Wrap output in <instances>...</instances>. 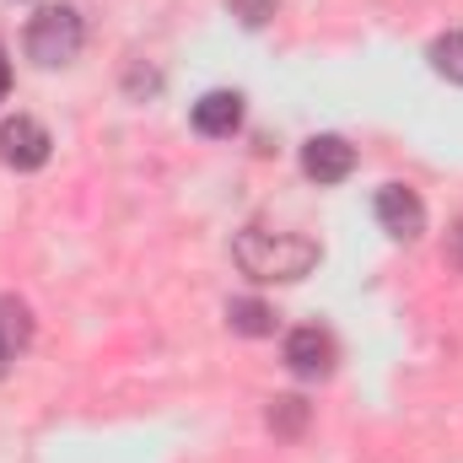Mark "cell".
<instances>
[{
    "instance_id": "1",
    "label": "cell",
    "mask_w": 463,
    "mask_h": 463,
    "mask_svg": "<svg viewBox=\"0 0 463 463\" xmlns=\"http://www.w3.org/2000/svg\"><path fill=\"white\" fill-rule=\"evenodd\" d=\"M232 259L242 275L253 280H302L318 264V242L302 232H264V227H242L232 237Z\"/></svg>"
},
{
    "instance_id": "2",
    "label": "cell",
    "mask_w": 463,
    "mask_h": 463,
    "mask_svg": "<svg viewBox=\"0 0 463 463\" xmlns=\"http://www.w3.org/2000/svg\"><path fill=\"white\" fill-rule=\"evenodd\" d=\"M81 43H87V22H81V11H76V5H43V11H33V16H27L22 49H27V60H33V65L60 71V65H71V60L81 54Z\"/></svg>"
},
{
    "instance_id": "3",
    "label": "cell",
    "mask_w": 463,
    "mask_h": 463,
    "mask_svg": "<svg viewBox=\"0 0 463 463\" xmlns=\"http://www.w3.org/2000/svg\"><path fill=\"white\" fill-rule=\"evenodd\" d=\"M49 151H54V140H49V129L38 124V118L16 114L0 124V162L11 167V173H38L43 162H49Z\"/></svg>"
},
{
    "instance_id": "4",
    "label": "cell",
    "mask_w": 463,
    "mask_h": 463,
    "mask_svg": "<svg viewBox=\"0 0 463 463\" xmlns=\"http://www.w3.org/2000/svg\"><path fill=\"white\" fill-rule=\"evenodd\" d=\"M372 211H377V227L388 232L393 242H415L426 232V200L410 184H383Z\"/></svg>"
},
{
    "instance_id": "5",
    "label": "cell",
    "mask_w": 463,
    "mask_h": 463,
    "mask_svg": "<svg viewBox=\"0 0 463 463\" xmlns=\"http://www.w3.org/2000/svg\"><path fill=\"white\" fill-rule=\"evenodd\" d=\"M286 366H291L302 383L329 377V372H335V340H329V329H318V324L291 329V335H286Z\"/></svg>"
},
{
    "instance_id": "6",
    "label": "cell",
    "mask_w": 463,
    "mask_h": 463,
    "mask_svg": "<svg viewBox=\"0 0 463 463\" xmlns=\"http://www.w3.org/2000/svg\"><path fill=\"white\" fill-rule=\"evenodd\" d=\"M302 173L313 184H345L350 173H355V146H350L345 135H313L302 146Z\"/></svg>"
},
{
    "instance_id": "7",
    "label": "cell",
    "mask_w": 463,
    "mask_h": 463,
    "mask_svg": "<svg viewBox=\"0 0 463 463\" xmlns=\"http://www.w3.org/2000/svg\"><path fill=\"white\" fill-rule=\"evenodd\" d=\"M194 129L200 135H211V140H232L237 129H242V98L227 92V87H216V92H205L200 103H194Z\"/></svg>"
},
{
    "instance_id": "8",
    "label": "cell",
    "mask_w": 463,
    "mask_h": 463,
    "mask_svg": "<svg viewBox=\"0 0 463 463\" xmlns=\"http://www.w3.org/2000/svg\"><path fill=\"white\" fill-rule=\"evenodd\" d=\"M33 345V313L22 297H0V377L16 366V355Z\"/></svg>"
},
{
    "instance_id": "9",
    "label": "cell",
    "mask_w": 463,
    "mask_h": 463,
    "mask_svg": "<svg viewBox=\"0 0 463 463\" xmlns=\"http://www.w3.org/2000/svg\"><path fill=\"white\" fill-rule=\"evenodd\" d=\"M227 324H232V335H248V340L275 335V313H269L259 297H232L227 302Z\"/></svg>"
},
{
    "instance_id": "10",
    "label": "cell",
    "mask_w": 463,
    "mask_h": 463,
    "mask_svg": "<svg viewBox=\"0 0 463 463\" xmlns=\"http://www.w3.org/2000/svg\"><path fill=\"white\" fill-rule=\"evenodd\" d=\"M431 71H437L442 81L463 87V33H442V38L431 43Z\"/></svg>"
},
{
    "instance_id": "11",
    "label": "cell",
    "mask_w": 463,
    "mask_h": 463,
    "mask_svg": "<svg viewBox=\"0 0 463 463\" xmlns=\"http://www.w3.org/2000/svg\"><path fill=\"white\" fill-rule=\"evenodd\" d=\"M302 426H307V404L302 399H275L269 404V431L275 437H297Z\"/></svg>"
},
{
    "instance_id": "12",
    "label": "cell",
    "mask_w": 463,
    "mask_h": 463,
    "mask_svg": "<svg viewBox=\"0 0 463 463\" xmlns=\"http://www.w3.org/2000/svg\"><path fill=\"white\" fill-rule=\"evenodd\" d=\"M232 16H242V27H264L275 16V0H227Z\"/></svg>"
},
{
    "instance_id": "13",
    "label": "cell",
    "mask_w": 463,
    "mask_h": 463,
    "mask_svg": "<svg viewBox=\"0 0 463 463\" xmlns=\"http://www.w3.org/2000/svg\"><path fill=\"white\" fill-rule=\"evenodd\" d=\"M448 259H453V264L463 269V222L453 227V237H448Z\"/></svg>"
},
{
    "instance_id": "14",
    "label": "cell",
    "mask_w": 463,
    "mask_h": 463,
    "mask_svg": "<svg viewBox=\"0 0 463 463\" xmlns=\"http://www.w3.org/2000/svg\"><path fill=\"white\" fill-rule=\"evenodd\" d=\"M5 92H11V60H5V43H0V103H5Z\"/></svg>"
}]
</instances>
